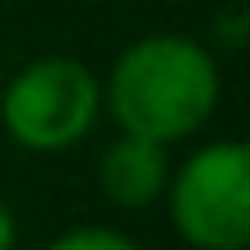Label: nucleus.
<instances>
[{
  "mask_svg": "<svg viewBox=\"0 0 250 250\" xmlns=\"http://www.w3.org/2000/svg\"><path fill=\"white\" fill-rule=\"evenodd\" d=\"M167 181V162H162V144L144 139V134H125L107 148L102 158V190L111 195V204L121 208H144L162 195Z\"/></svg>",
  "mask_w": 250,
  "mask_h": 250,
  "instance_id": "nucleus-4",
  "label": "nucleus"
},
{
  "mask_svg": "<svg viewBox=\"0 0 250 250\" xmlns=\"http://www.w3.org/2000/svg\"><path fill=\"white\" fill-rule=\"evenodd\" d=\"M5 130L23 148L51 153L83 139V130L98 116V79L79 61H37L5 88Z\"/></svg>",
  "mask_w": 250,
  "mask_h": 250,
  "instance_id": "nucleus-3",
  "label": "nucleus"
},
{
  "mask_svg": "<svg viewBox=\"0 0 250 250\" xmlns=\"http://www.w3.org/2000/svg\"><path fill=\"white\" fill-rule=\"evenodd\" d=\"M14 246V218H9V208L0 204V250H9Z\"/></svg>",
  "mask_w": 250,
  "mask_h": 250,
  "instance_id": "nucleus-6",
  "label": "nucleus"
},
{
  "mask_svg": "<svg viewBox=\"0 0 250 250\" xmlns=\"http://www.w3.org/2000/svg\"><path fill=\"white\" fill-rule=\"evenodd\" d=\"M171 218L199 250H246L250 236V153L246 144H213L181 167Z\"/></svg>",
  "mask_w": 250,
  "mask_h": 250,
  "instance_id": "nucleus-2",
  "label": "nucleus"
},
{
  "mask_svg": "<svg viewBox=\"0 0 250 250\" xmlns=\"http://www.w3.org/2000/svg\"><path fill=\"white\" fill-rule=\"evenodd\" d=\"M218 102V65L190 37L134 42L111 74V111L125 134L171 144L199 130Z\"/></svg>",
  "mask_w": 250,
  "mask_h": 250,
  "instance_id": "nucleus-1",
  "label": "nucleus"
},
{
  "mask_svg": "<svg viewBox=\"0 0 250 250\" xmlns=\"http://www.w3.org/2000/svg\"><path fill=\"white\" fill-rule=\"evenodd\" d=\"M51 250H139V246L130 236H121V232H107V227H83V232L61 236Z\"/></svg>",
  "mask_w": 250,
  "mask_h": 250,
  "instance_id": "nucleus-5",
  "label": "nucleus"
}]
</instances>
